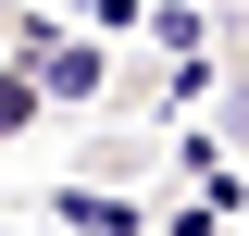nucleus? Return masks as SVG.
I'll use <instances>...</instances> for the list:
<instances>
[{
    "label": "nucleus",
    "instance_id": "obj_2",
    "mask_svg": "<svg viewBox=\"0 0 249 236\" xmlns=\"http://www.w3.org/2000/svg\"><path fill=\"white\" fill-rule=\"evenodd\" d=\"M62 224H88V236H137V199H112V186H75V199H62Z\"/></svg>",
    "mask_w": 249,
    "mask_h": 236
},
{
    "label": "nucleus",
    "instance_id": "obj_5",
    "mask_svg": "<svg viewBox=\"0 0 249 236\" xmlns=\"http://www.w3.org/2000/svg\"><path fill=\"white\" fill-rule=\"evenodd\" d=\"M13 25H25V13H0V50H13Z\"/></svg>",
    "mask_w": 249,
    "mask_h": 236
},
{
    "label": "nucleus",
    "instance_id": "obj_6",
    "mask_svg": "<svg viewBox=\"0 0 249 236\" xmlns=\"http://www.w3.org/2000/svg\"><path fill=\"white\" fill-rule=\"evenodd\" d=\"M237 50H249V0H237Z\"/></svg>",
    "mask_w": 249,
    "mask_h": 236
},
{
    "label": "nucleus",
    "instance_id": "obj_1",
    "mask_svg": "<svg viewBox=\"0 0 249 236\" xmlns=\"http://www.w3.org/2000/svg\"><path fill=\"white\" fill-rule=\"evenodd\" d=\"M13 62H25L37 87L62 100V112H88L100 87H112V62H100V37H62V25H13Z\"/></svg>",
    "mask_w": 249,
    "mask_h": 236
},
{
    "label": "nucleus",
    "instance_id": "obj_4",
    "mask_svg": "<svg viewBox=\"0 0 249 236\" xmlns=\"http://www.w3.org/2000/svg\"><path fill=\"white\" fill-rule=\"evenodd\" d=\"M212 137H224V149H237V162H249V62H237V75H224V87H212Z\"/></svg>",
    "mask_w": 249,
    "mask_h": 236
},
{
    "label": "nucleus",
    "instance_id": "obj_3",
    "mask_svg": "<svg viewBox=\"0 0 249 236\" xmlns=\"http://www.w3.org/2000/svg\"><path fill=\"white\" fill-rule=\"evenodd\" d=\"M37 112H50V87H37L25 62H0V137H25V124H37Z\"/></svg>",
    "mask_w": 249,
    "mask_h": 236
}]
</instances>
